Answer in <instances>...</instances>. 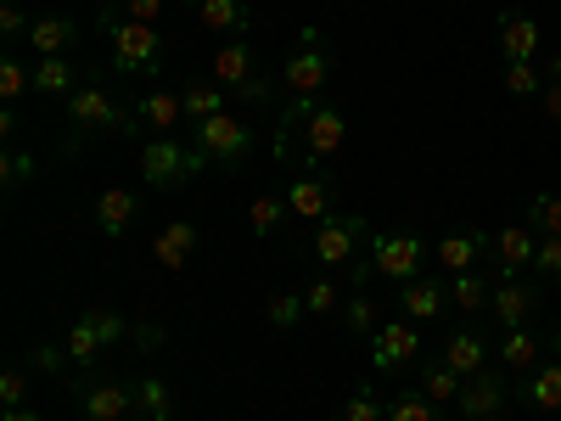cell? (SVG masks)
Here are the masks:
<instances>
[{"label": "cell", "instance_id": "obj_1", "mask_svg": "<svg viewBox=\"0 0 561 421\" xmlns=\"http://www.w3.org/2000/svg\"><path fill=\"white\" fill-rule=\"evenodd\" d=\"M343 147H348V113L343 107H332V102H287L280 107V124H275V158L280 163L320 169Z\"/></svg>", "mask_w": 561, "mask_h": 421}, {"label": "cell", "instance_id": "obj_2", "mask_svg": "<svg viewBox=\"0 0 561 421\" xmlns=\"http://www.w3.org/2000/svg\"><path fill=\"white\" fill-rule=\"evenodd\" d=\"M68 152L90 147V140H102V135H140L135 124V107L113 96V84L107 79H84L73 96H68Z\"/></svg>", "mask_w": 561, "mask_h": 421}, {"label": "cell", "instance_id": "obj_3", "mask_svg": "<svg viewBox=\"0 0 561 421\" xmlns=\"http://www.w3.org/2000/svg\"><path fill=\"white\" fill-rule=\"evenodd\" d=\"M208 152L197 140H180V135H147L140 140V180L152 185V192H185L197 174H208Z\"/></svg>", "mask_w": 561, "mask_h": 421}, {"label": "cell", "instance_id": "obj_4", "mask_svg": "<svg viewBox=\"0 0 561 421\" xmlns=\"http://www.w3.org/2000/svg\"><path fill=\"white\" fill-rule=\"evenodd\" d=\"M96 23L107 29L113 68H118L124 79H158V73L169 68V52H163L158 23H129V18H118L113 7H102V18H96Z\"/></svg>", "mask_w": 561, "mask_h": 421}, {"label": "cell", "instance_id": "obj_5", "mask_svg": "<svg viewBox=\"0 0 561 421\" xmlns=\"http://www.w3.org/2000/svg\"><path fill=\"white\" fill-rule=\"evenodd\" d=\"M208 79H219V84H225L237 102H253V107L275 102V79L264 73V62H259V52H253L248 39H225L219 52H214Z\"/></svg>", "mask_w": 561, "mask_h": 421}, {"label": "cell", "instance_id": "obj_6", "mask_svg": "<svg viewBox=\"0 0 561 421\" xmlns=\"http://www.w3.org/2000/svg\"><path fill=\"white\" fill-rule=\"evenodd\" d=\"M325 84H332V52H325L320 29L304 23L298 45L287 52V68H280V90H287V102H320Z\"/></svg>", "mask_w": 561, "mask_h": 421}, {"label": "cell", "instance_id": "obj_7", "mask_svg": "<svg viewBox=\"0 0 561 421\" xmlns=\"http://www.w3.org/2000/svg\"><path fill=\"white\" fill-rule=\"evenodd\" d=\"M370 237H377V230H370L365 214H332V219L309 225V259H314L320 270H343V264L365 259Z\"/></svg>", "mask_w": 561, "mask_h": 421}, {"label": "cell", "instance_id": "obj_8", "mask_svg": "<svg viewBox=\"0 0 561 421\" xmlns=\"http://www.w3.org/2000/svg\"><path fill=\"white\" fill-rule=\"evenodd\" d=\"M365 259H370V275H382V281H393V287H404V281H415L421 270H427L433 248H427L421 230H377L370 248H365Z\"/></svg>", "mask_w": 561, "mask_h": 421}, {"label": "cell", "instance_id": "obj_9", "mask_svg": "<svg viewBox=\"0 0 561 421\" xmlns=\"http://www.w3.org/2000/svg\"><path fill=\"white\" fill-rule=\"evenodd\" d=\"M129 338V320L118 315V309H107V304H90V309H79V320L68 326V360L79 365V371H90L107 349H118Z\"/></svg>", "mask_w": 561, "mask_h": 421}, {"label": "cell", "instance_id": "obj_10", "mask_svg": "<svg viewBox=\"0 0 561 421\" xmlns=\"http://www.w3.org/2000/svg\"><path fill=\"white\" fill-rule=\"evenodd\" d=\"M421 349H427V343H421V326L404 320V315L393 309V315L377 326V338H370V371H377V377H399V371H415L421 360H427Z\"/></svg>", "mask_w": 561, "mask_h": 421}, {"label": "cell", "instance_id": "obj_11", "mask_svg": "<svg viewBox=\"0 0 561 421\" xmlns=\"http://www.w3.org/2000/svg\"><path fill=\"white\" fill-rule=\"evenodd\" d=\"M192 140H197V147L208 152V163H214V169H225V174L253 163V129H248L242 118H230V113L192 124Z\"/></svg>", "mask_w": 561, "mask_h": 421}, {"label": "cell", "instance_id": "obj_12", "mask_svg": "<svg viewBox=\"0 0 561 421\" xmlns=\"http://www.w3.org/2000/svg\"><path fill=\"white\" fill-rule=\"evenodd\" d=\"M545 315V287L539 281H523V275H494V304H489V320L500 332H517V326H534Z\"/></svg>", "mask_w": 561, "mask_h": 421}, {"label": "cell", "instance_id": "obj_13", "mask_svg": "<svg viewBox=\"0 0 561 421\" xmlns=\"http://www.w3.org/2000/svg\"><path fill=\"white\" fill-rule=\"evenodd\" d=\"M287 203H293V219H304V225H320V219L343 214V192H337V180H332V174H320V169H298V174H293Z\"/></svg>", "mask_w": 561, "mask_h": 421}, {"label": "cell", "instance_id": "obj_14", "mask_svg": "<svg viewBox=\"0 0 561 421\" xmlns=\"http://www.w3.org/2000/svg\"><path fill=\"white\" fill-rule=\"evenodd\" d=\"M517 399V388L505 383V365H489L478 377H466L460 399H455V416L460 421H483V416H505V405Z\"/></svg>", "mask_w": 561, "mask_h": 421}, {"label": "cell", "instance_id": "obj_15", "mask_svg": "<svg viewBox=\"0 0 561 421\" xmlns=\"http://www.w3.org/2000/svg\"><path fill=\"white\" fill-rule=\"evenodd\" d=\"M393 309L404 315V320H415V326H438L455 304H449V281H438V275H415V281H404L399 287V298H393Z\"/></svg>", "mask_w": 561, "mask_h": 421}, {"label": "cell", "instance_id": "obj_16", "mask_svg": "<svg viewBox=\"0 0 561 421\" xmlns=\"http://www.w3.org/2000/svg\"><path fill=\"white\" fill-rule=\"evenodd\" d=\"M135 416V383H79V421H124Z\"/></svg>", "mask_w": 561, "mask_h": 421}, {"label": "cell", "instance_id": "obj_17", "mask_svg": "<svg viewBox=\"0 0 561 421\" xmlns=\"http://www.w3.org/2000/svg\"><path fill=\"white\" fill-rule=\"evenodd\" d=\"M460 377H478V371H489L494 365V338L489 332H478V326H455V332L444 338V349H438Z\"/></svg>", "mask_w": 561, "mask_h": 421}, {"label": "cell", "instance_id": "obj_18", "mask_svg": "<svg viewBox=\"0 0 561 421\" xmlns=\"http://www.w3.org/2000/svg\"><path fill=\"white\" fill-rule=\"evenodd\" d=\"M534 253H539V237L528 225H500L489 264H494V275H523V270H534Z\"/></svg>", "mask_w": 561, "mask_h": 421}, {"label": "cell", "instance_id": "obj_19", "mask_svg": "<svg viewBox=\"0 0 561 421\" xmlns=\"http://www.w3.org/2000/svg\"><path fill=\"white\" fill-rule=\"evenodd\" d=\"M494 248V230H449V237L438 242V270L444 275H466V270H478Z\"/></svg>", "mask_w": 561, "mask_h": 421}, {"label": "cell", "instance_id": "obj_20", "mask_svg": "<svg viewBox=\"0 0 561 421\" xmlns=\"http://www.w3.org/2000/svg\"><path fill=\"white\" fill-rule=\"evenodd\" d=\"M129 107H135V124H140V129H152V135H174V129L185 124V102L174 96V90H158V84H152V90H140Z\"/></svg>", "mask_w": 561, "mask_h": 421}, {"label": "cell", "instance_id": "obj_21", "mask_svg": "<svg viewBox=\"0 0 561 421\" xmlns=\"http://www.w3.org/2000/svg\"><path fill=\"white\" fill-rule=\"evenodd\" d=\"M197 248H203V230L192 225V219H169L158 237H152V259L163 264V270H185L197 259Z\"/></svg>", "mask_w": 561, "mask_h": 421}, {"label": "cell", "instance_id": "obj_22", "mask_svg": "<svg viewBox=\"0 0 561 421\" xmlns=\"http://www.w3.org/2000/svg\"><path fill=\"white\" fill-rule=\"evenodd\" d=\"M539 45H545V34H539V23L528 12H517V7L500 12V52H505V62H534Z\"/></svg>", "mask_w": 561, "mask_h": 421}, {"label": "cell", "instance_id": "obj_23", "mask_svg": "<svg viewBox=\"0 0 561 421\" xmlns=\"http://www.w3.org/2000/svg\"><path fill=\"white\" fill-rule=\"evenodd\" d=\"M79 84H84L79 57H34V96H45V102H68Z\"/></svg>", "mask_w": 561, "mask_h": 421}, {"label": "cell", "instance_id": "obj_24", "mask_svg": "<svg viewBox=\"0 0 561 421\" xmlns=\"http://www.w3.org/2000/svg\"><path fill=\"white\" fill-rule=\"evenodd\" d=\"M517 399H523L534 416H556V410H561V360H539L528 377H523Z\"/></svg>", "mask_w": 561, "mask_h": 421}, {"label": "cell", "instance_id": "obj_25", "mask_svg": "<svg viewBox=\"0 0 561 421\" xmlns=\"http://www.w3.org/2000/svg\"><path fill=\"white\" fill-rule=\"evenodd\" d=\"M197 18H203V29L230 34V39H248V29L259 23L253 0H197Z\"/></svg>", "mask_w": 561, "mask_h": 421}, {"label": "cell", "instance_id": "obj_26", "mask_svg": "<svg viewBox=\"0 0 561 421\" xmlns=\"http://www.w3.org/2000/svg\"><path fill=\"white\" fill-rule=\"evenodd\" d=\"M140 219V192H124V185H107V192L96 197V230L107 242H118L124 230Z\"/></svg>", "mask_w": 561, "mask_h": 421}, {"label": "cell", "instance_id": "obj_27", "mask_svg": "<svg viewBox=\"0 0 561 421\" xmlns=\"http://www.w3.org/2000/svg\"><path fill=\"white\" fill-rule=\"evenodd\" d=\"M79 23L73 18H34L28 29V45H34V57H79Z\"/></svg>", "mask_w": 561, "mask_h": 421}, {"label": "cell", "instance_id": "obj_28", "mask_svg": "<svg viewBox=\"0 0 561 421\" xmlns=\"http://www.w3.org/2000/svg\"><path fill=\"white\" fill-rule=\"evenodd\" d=\"M545 343L534 338V326H517V332H500L494 338V365H505L511 377H528V371L539 365Z\"/></svg>", "mask_w": 561, "mask_h": 421}, {"label": "cell", "instance_id": "obj_29", "mask_svg": "<svg viewBox=\"0 0 561 421\" xmlns=\"http://www.w3.org/2000/svg\"><path fill=\"white\" fill-rule=\"evenodd\" d=\"M388 315H382V304L377 298H370L365 287H354L348 298H343V309H337V326H343V332L354 338V343H370V338H377V326H382Z\"/></svg>", "mask_w": 561, "mask_h": 421}, {"label": "cell", "instance_id": "obj_30", "mask_svg": "<svg viewBox=\"0 0 561 421\" xmlns=\"http://www.w3.org/2000/svg\"><path fill=\"white\" fill-rule=\"evenodd\" d=\"M415 388L427 394V399H438V405H455L460 388H466V377L438 354V360H421V365H415Z\"/></svg>", "mask_w": 561, "mask_h": 421}, {"label": "cell", "instance_id": "obj_31", "mask_svg": "<svg viewBox=\"0 0 561 421\" xmlns=\"http://www.w3.org/2000/svg\"><path fill=\"white\" fill-rule=\"evenodd\" d=\"M180 102H185V124H203V118H219L225 102H230V90L219 79H192L180 90Z\"/></svg>", "mask_w": 561, "mask_h": 421}, {"label": "cell", "instance_id": "obj_32", "mask_svg": "<svg viewBox=\"0 0 561 421\" xmlns=\"http://www.w3.org/2000/svg\"><path fill=\"white\" fill-rule=\"evenodd\" d=\"M449 304H455L460 315H489V304H494V281H489L483 270L449 275Z\"/></svg>", "mask_w": 561, "mask_h": 421}, {"label": "cell", "instance_id": "obj_33", "mask_svg": "<svg viewBox=\"0 0 561 421\" xmlns=\"http://www.w3.org/2000/svg\"><path fill=\"white\" fill-rule=\"evenodd\" d=\"M388 421H449L438 399H427L421 388H393L388 399Z\"/></svg>", "mask_w": 561, "mask_h": 421}, {"label": "cell", "instance_id": "obj_34", "mask_svg": "<svg viewBox=\"0 0 561 421\" xmlns=\"http://www.w3.org/2000/svg\"><path fill=\"white\" fill-rule=\"evenodd\" d=\"M135 416L140 421H174V394L163 377H140L135 383Z\"/></svg>", "mask_w": 561, "mask_h": 421}, {"label": "cell", "instance_id": "obj_35", "mask_svg": "<svg viewBox=\"0 0 561 421\" xmlns=\"http://www.w3.org/2000/svg\"><path fill=\"white\" fill-rule=\"evenodd\" d=\"M332 421H388V399H382L377 388H370V383H354Z\"/></svg>", "mask_w": 561, "mask_h": 421}, {"label": "cell", "instance_id": "obj_36", "mask_svg": "<svg viewBox=\"0 0 561 421\" xmlns=\"http://www.w3.org/2000/svg\"><path fill=\"white\" fill-rule=\"evenodd\" d=\"M293 219V203H287V192H270V197H253V208H248V225H253V237H275L280 225Z\"/></svg>", "mask_w": 561, "mask_h": 421}, {"label": "cell", "instance_id": "obj_37", "mask_svg": "<svg viewBox=\"0 0 561 421\" xmlns=\"http://www.w3.org/2000/svg\"><path fill=\"white\" fill-rule=\"evenodd\" d=\"M343 298H348V287H343L337 275H314L309 287H304V304H309V315H320V320H325V315H337Z\"/></svg>", "mask_w": 561, "mask_h": 421}, {"label": "cell", "instance_id": "obj_38", "mask_svg": "<svg viewBox=\"0 0 561 421\" xmlns=\"http://www.w3.org/2000/svg\"><path fill=\"white\" fill-rule=\"evenodd\" d=\"M534 237H561V197H550V192H534L528 197V219H523Z\"/></svg>", "mask_w": 561, "mask_h": 421}, {"label": "cell", "instance_id": "obj_39", "mask_svg": "<svg viewBox=\"0 0 561 421\" xmlns=\"http://www.w3.org/2000/svg\"><path fill=\"white\" fill-rule=\"evenodd\" d=\"M28 90H34V68H28L23 57H7V62H0V102L18 107Z\"/></svg>", "mask_w": 561, "mask_h": 421}, {"label": "cell", "instance_id": "obj_40", "mask_svg": "<svg viewBox=\"0 0 561 421\" xmlns=\"http://www.w3.org/2000/svg\"><path fill=\"white\" fill-rule=\"evenodd\" d=\"M309 315V304H304V293H275L270 304H264V320L275 326V332H293V326Z\"/></svg>", "mask_w": 561, "mask_h": 421}, {"label": "cell", "instance_id": "obj_41", "mask_svg": "<svg viewBox=\"0 0 561 421\" xmlns=\"http://www.w3.org/2000/svg\"><path fill=\"white\" fill-rule=\"evenodd\" d=\"M34 174H39V163H34V152H23V147H12L7 158H0V185H7V192H23Z\"/></svg>", "mask_w": 561, "mask_h": 421}, {"label": "cell", "instance_id": "obj_42", "mask_svg": "<svg viewBox=\"0 0 561 421\" xmlns=\"http://www.w3.org/2000/svg\"><path fill=\"white\" fill-rule=\"evenodd\" d=\"M539 90H545V73L534 62H505V96L528 102V96H539Z\"/></svg>", "mask_w": 561, "mask_h": 421}, {"label": "cell", "instance_id": "obj_43", "mask_svg": "<svg viewBox=\"0 0 561 421\" xmlns=\"http://www.w3.org/2000/svg\"><path fill=\"white\" fill-rule=\"evenodd\" d=\"M23 365L34 371V377H57V371H68L73 360H68V343H34Z\"/></svg>", "mask_w": 561, "mask_h": 421}, {"label": "cell", "instance_id": "obj_44", "mask_svg": "<svg viewBox=\"0 0 561 421\" xmlns=\"http://www.w3.org/2000/svg\"><path fill=\"white\" fill-rule=\"evenodd\" d=\"M28 388H34V371H28V365H12L7 377H0V410L28 405Z\"/></svg>", "mask_w": 561, "mask_h": 421}, {"label": "cell", "instance_id": "obj_45", "mask_svg": "<svg viewBox=\"0 0 561 421\" xmlns=\"http://www.w3.org/2000/svg\"><path fill=\"white\" fill-rule=\"evenodd\" d=\"M539 113L550 118V124H561V52L550 57V68H545V90H539Z\"/></svg>", "mask_w": 561, "mask_h": 421}, {"label": "cell", "instance_id": "obj_46", "mask_svg": "<svg viewBox=\"0 0 561 421\" xmlns=\"http://www.w3.org/2000/svg\"><path fill=\"white\" fill-rule=\"evenodd\" d=\"M113 12L129 18V23H158L169 12V0H113Z\"/></svg>", "mask_w": 561, "mask_h": 421}, {"label": "cell", "instance_id": "obj_47", "mask_svg": "<svg viewBox=\"0 0 561 421\" xmlns=\"http://www.w3.org/2000/svg\"><path fill=\"white\" fill-rule=\"evenodd\" d=\"M534 270L545 281H556L561 287V237H539V253H534Z\"/></svg>", "mask_w": 561, "mask_h": 421}, {"label": "cell", "instance_id": "obj_48", "mask_svg": "<svg viewBox=\"0 0 561 421\" xmlns=\"http://www.w3.org/2000/svg\"><path fill=\"white\" fill-rule=\"evenodd\" d=\"M0 29H7V39H28V18H23V7H18V0H7V7H0Z\"/></svg>", "mask_w": 561, "mask_h": 421}, {"label": "cell", "instance_id": "obj_49", "mask_svg": "<svg viewBox=\"0 0 561 421\" xmlns=\"http://www.w3.org/2000/svg\"><path fill=\"white\" fill-rule=\"evenodd\" d=\"M0 421H39V416H34L28 405H18V410H7V416H0Z\"/></svg>", "mask_w": 561, "mask_h": 421}, {"label": "cell", "instance_id": "obj_50", "mask_svg": "<svg viewBox=\"0 0 561 421\" xmlns=\"http://www.w3.org/2000/svg\"><path fill=\"white\" fill-rule=\"evenodd\" d=\"M545 349H550V360H561V326L550 332V343H545Z\"/></svg>", "mask_w": 561, "mask_h": 421}, {"label": "cell", "instance_id": "obj_51", "mask_svg": "<svg viewBox=\"0 0 561 421\" xmlns=\"http://www.w3.org/2000/svg\"><path fill=\"white\" fill-rule=\"evenodd\" d=\"M483 421H500V416H483Z\"/></svg>", "mask_w": 561, "mask_h": 421}, {"label": "cell", "instance_id": "obj_52", "mask_svg": "<svg viewBox=\"0 0 561 421\" xmlns=\"http://www.w3.org/2000/svg\"><path fill=\"white\" fill-rule=\"evenodd\" d=\"M124 421H140V416H124Z\"/></svg>", "mask_w": 561, "mask_h": 421}]
</instances>
